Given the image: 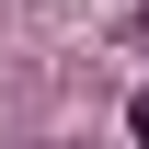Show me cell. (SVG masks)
<instances>
[{
  "label": "cell",
  "instance_id": "cell-2",
  "mask_svg": "<svg viewBox=\"0 0 149 149\" xmlns=\"http://www.w3.org/2000/svg\"><path fill=\"white\" fill-rule=\"evenodd\" d=\"M138 46H149V12H138Z\"/></svg>",
  "mask_w": 149,
  "mask_h": 149
},
{
  "label": "cell",
  "instance_id": "cell-1",
  "mask_svg": "<svg viewBox=\"0 0 149 149\" xmlns=\"http://www.w3.org/2000/svg\"><path fill=\"white\" fill-rule=\"evenodd\" d=\"M126 126H138V149H149V92H138V103H126Z\"/></svg>",
  "mask_w": 149,
  "mask_h": 149
}]
</instances>
